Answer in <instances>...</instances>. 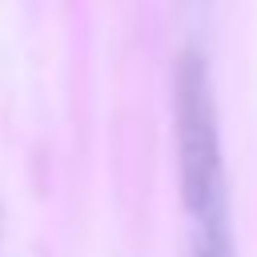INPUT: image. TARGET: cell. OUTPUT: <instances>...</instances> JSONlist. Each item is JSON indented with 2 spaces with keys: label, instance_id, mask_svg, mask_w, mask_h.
Returning <instances> with one entry per match:
<instances>
[{
  "label": "cell",
  "instance_id": "6da1fadb",
  "mask_svg": "<svg viewBox=\"0 0 257 257\" xmlns=\"http://www.w3.org/2000/svg\"><path fill=\"white\" fill-rule=\"evenodd\" d=\"M173 112H177V169H181V205L189 221V257H237L217 96L209 60L197 44H189L177 56Z\"/></svg>",
  "mask_w": 257,
  "mask_h": 257
}]
</instances>
